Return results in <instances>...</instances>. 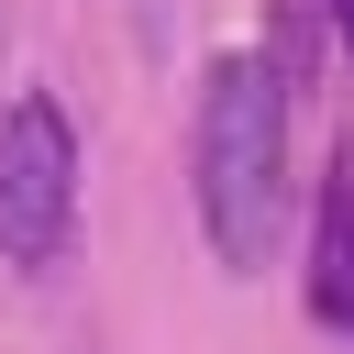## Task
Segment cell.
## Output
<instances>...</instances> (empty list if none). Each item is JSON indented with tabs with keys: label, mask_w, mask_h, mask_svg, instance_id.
Listing matches in <instances>:
<instances>
[{
	"label": "cell",
	"mask_w": 354,
	"mask_h": 354,
	"mask_svg": "<svg viewBox=\"0 0 354 354\" xmlns=\"http://www.w3.org/2000/svg\"><path fill=\"white\" fill-rule=\"evenodd\" d=\"M199 232L232 277H254L277 254L288 221V66L277 55H221L199 77Z\"/></svg>",
	"instance_id": "obj_1"
},
{
	"label": "cell",
	"mask_w": 354,
	"mask_h": 354,
	"mask_svg": "<svg viewBox=\"0 0 354 354\" xmlns=\"http://www.w3.org/2000/svg\"><path fill=\"white\" fill-rule=\"evenodd\" d=\"M77 232V133L55 88H22L0 111V266L44 277Z\"/></svg>",
	"instance_id": "obj_2"
},
{
	"label": "cell",
	"mask_w": 354,
	"mask_h": 354,
	"mask_svg": "<svg viewBox=\"0 0 354 354\" xmlns=\"http://www.w3.org/2000/svg\"><path fill=\"white\" fill-rule=\"evenodd\" d=\"M310 310H321L332 332H354V144H343V166H332V188H321V232H310Z\"/></svg>",
	"instance_id": "obj_3"
},
{
	"label": "cell",
	"mask_w": 354,
	"mask_h": 354,
	"mask_svg": "<svg viewBox=\"0 0 354 354\" xmlns=\"http://www.w3.org/2000/svg\"><path fill=\"white\" fill-rule=\"evenodd\" d=\"M332 33H343V44H354V0H332Z\"/></svg>",
	"instance_id": "obj_4"
}]
</instances>
